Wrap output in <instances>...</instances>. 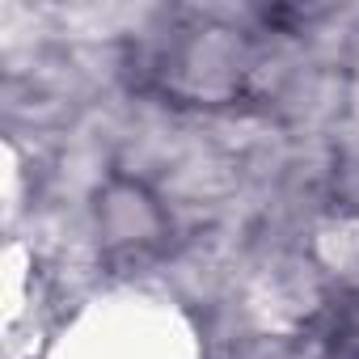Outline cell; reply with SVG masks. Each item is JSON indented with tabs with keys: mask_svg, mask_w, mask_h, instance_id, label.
Listing matches in <instances>:
<instances>
[{
	"mask_svg": "<svg viewBox=\"0 0 359 359\" xmlns=\"http://www.w3.org/2000/svg\"><path fill=\"white\" fill-rule=\"evenodd\" d=\"M60 359H187V338L173 330L169 313L123 300L85 321V330L64 342Z\"/></svg>",
	"mask_w": 359,
	"mask_h": 359,
	"instance_id": "cell-1",
	"label": "cell"
},
{
	"mask_svg": "<svg viewBox=\"0 0 359 359\" xmlns=\"http://www.w3.org/2000/svg\"><path fill=\"white\" fill-rule=\"evenodd\" d=\"M169 212L140 177H106L93 195V233L106 254L144 258L169 241Z\"/></svg>",
	"mask_w": 359,
	"mask_h": 359,
	"instance_id": "cell-2",
	"label": "cell"
}]
</instances>
